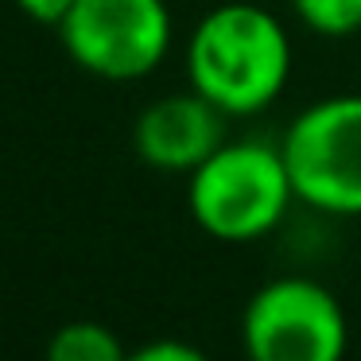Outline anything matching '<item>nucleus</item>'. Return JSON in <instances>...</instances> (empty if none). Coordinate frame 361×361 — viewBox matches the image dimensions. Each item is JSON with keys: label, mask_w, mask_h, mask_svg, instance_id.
Instances as JSON below:
<instances>
[{"label": "nucleus", "mask_w": 361, "mask_h": 361, "mask_svg": "<svg viewBox=\"0 0 361 361\" xmlns=\"http://www.w3.org/2000/svg\"><path fill=\"white\" fill-rule=\"evenodd\" d=\"M291 39L280 16L249 0L210 8L187 39V82L229 121L257 117L291 78Z\"/></svg>", "instance_id": "obj_1"}, {"label": "nucleus", "mask_w": 361, "mask_h": 361, "mask_svg": "<svg viewBox=\"0 0 361 361\" xmlns=\"http://www.w3.org/2000/svg\"><path fill=\"white\" fill-rule=\"evenodd\" d=\"M187 210L206 237L249 245L283 226L295 190L280 144L226 140L187 175Z\"/></svg>", "instance_id": "obj_2"}, {"label": "nucleus", "mask_w": 361, "mask_h": 361, "mask_svg": "<svg viewBox=\"0 0 361 361\" xmlns=\"http://www.w3.org/2000/svg\"><path fill=\"white\" fill-rule=\"evenodd\" d=\"M125 361H210L195 342H183V338H156V342H144L136 350H128Z\"/></svg>", "instance_id": "obj_9"}, {"label": "nucleus", "mask_w": 361, "mask_h": 361, "mask_svg": "<svg viewBox=\"0 0 361 361\" xmlns=\"http://www.w3.org/2000/svg\"><path fill=\"white\" fill-rule=\"evenodd\" d=\"M74 66L102 82H140L164 66L175 39L167 0H78L59 24Z\"/></svg>", "instance_id": "obj_5"}, {"label": "nucleus", "mask_w": 361, "mask_h": 361, "mask_svg": "<svg viewBox=\"0 0 361 361\" xmlns=\"http://www.w3.org/2000/svg\"><path fill=\"white\" fill-rule=\"evenodd\" d=\"M229 117L198 90L167 94L152 102L133 125V148L148 167L167 175H190L202 159H210L226 136Z\"/></svg>", "instance_id": "obj_6"}, {"label": "nucleus", "mask_w": 361, "mask_h": 361, "mask_svg": "<svg viewBox=\"0 0 361 361\" xmlns=\"http://www.w3.org/2000/svg\"><path fill=\"white\" fill-rule=\"evenodd\" d=\"M20 12H24L27 20H35V24H47V27H59L66 20V12L78 4V0H12Z\"/></svg>", "instance_id": "obj_10"}, {"label": "nucleus", "mask_w": 361, "mask_h": 361, "mask_svg": "<svg viewBox=\"0 0 361 361\" xmlns=\"http://www.w3.org/2000/svg\"><path fill=\"white\" fill-rule=\"evenodd\" d=\"M295 20L314 35L342 39L361 32V0H288Z\"/></svg>", "instance_id": "obj_8"}, {"label": "nucleus", "mask_w": 361, "mask_h": 361, "mask_svg": "<svg viewBox=\"0 0 361 361\" xmlns=\"http://www.w3.org/2000/svg\"><path fill=\"white\" fill-rule=\"evenodd\" d=\"M241 350L249 361H345L350 319L319 280L276 276L245 303Z\"/></svg>", "instance_id": "obj_4"}, {"label": "nucleus", "mask_w": 361, "mask_h": 361, "mask_svg": "<svg viewBox=\"0 0 361 361\" xmlns=\"http://www.w3.org/2000/svg\"><path fill=\"white\" fill-rule=\"evenodd\" d=\"M125 357L128 350L117 338V330L94 319H74L66 326H59L47 342V353H43V361H125Z\"/></svg>", "instance_id": "obj_7"}, {"label": "nucleus", "mask_w": 361, "mask_h": 361, "mask_svg": "<svg viewBox=\"0 0 361 361\" xmlns=\"http://www.w3.org/2000/svg\"><path fill=\"white\" fill-rule=\"evenodd\" d=\"M280 152L295 202L330 218H361V94H334L299 109Z\"/></svg>", "instance_id": "obj_3"}]
</instances>
